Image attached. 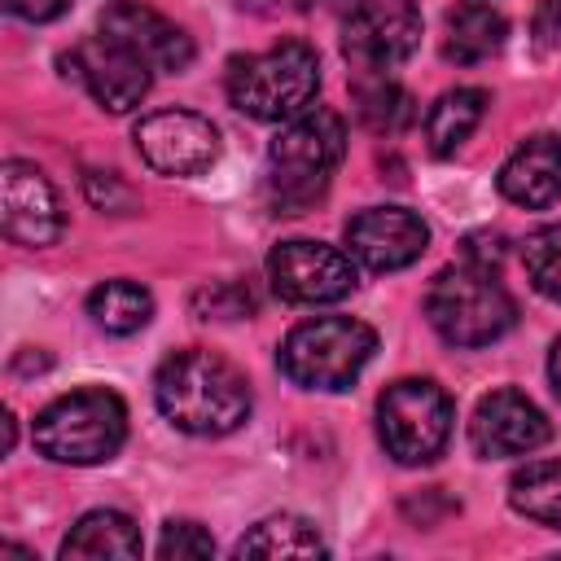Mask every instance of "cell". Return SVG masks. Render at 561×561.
Wrapping results in <instances>:
<instances>
[{"instance_id":"obj_4","label":"cell","mask_w":561,"mask_h":561,"mask_svg":"<svg viewBox=\"0 0 561 561\" xmlns=\"http://www.w3.org/2000/svg\"><path fill=\"white\" fill-rule=\"evenodd\" d=\"M425 316H430L434 333L451 346H491L495 337H504L513 329L517 302L491 267L460 259L430 280Z\"/></svg>"},{"instance_id":"obj_18","label":"cell","mask_w":561,"mask_h":561,"mask_svg":"<svg viewBox=\"0 0 561 561\" xmlns=\"http://www.w3.org/2000/svg\"><path fill=\"white\" fill-rule=\"evenodd\" d=\"M504 35H508V22L500 9L491 4H456L447 13V35H443V57L456 61V66H478L486 57H495L504 48Z\"/></svg>"},{"instance_id":"obj_10","label":"cell","mask_w":561,"mask_h":561,"mask_svg":"<svg viewBox=\"0 0 561 561\" xmlns=\"http://www.w3.org/2000/svg\"><path fill=\"white\" fill-rule=\"evenodd\" d=\"M61 75L66 79H79L88 88V96L110 110V114H127L136 110L145 96H149V83H153V70L123 44H114L110 35L96 31V39H83L75 44L70 53L57 57Z\"/></svg>"},{"instance_id":"obj_22","label":"cell","mask_w":561,"mask_h":561,"mask_svg":"<svg viewBox=\"0 0 561 561\" xmlns=\"http://www.w3.org/2000/svg\"><path fill=\"white\" fill-rule=\"evenodd\" d=\"M508 504L548 526L561 530V460H530L508 478Z\"/></svg>"},{"instance_id":"obj_8","label":"cell","mask_w":561,"mask_h":561,"mask_svg":"<svg viewBox=\"0 0 561 561\" xmlns=\"http://www.w3.org/2000/svg\"><path fill=\"white\" fill-rule=\"evenodd\" d=\"M421 48L416 0H359L342 26V53L359 75H386Z\"/></svg>"},{"instance_id":"obj_31","label":"cell","mask_w":561,"mask_h":561,"mask_svg":"<svg viewBox=\"0 0 561 561\" xmlns=\"http://www.w3.org/2000/svg\"><path fill=\"white\" fill-rule=\"evenodd\" d=\"M548 381H552V390L561 399V337L552 342V355H548Z\"/></svg>"},{"instance_id":"obj_7","label":"cell","mask_w":561,"mask_h":561,"mask_svg":"<svg viewBox=\"0 0 561 561\" xmlns=\"http://www.w3.org/2000/svg\"><path fill=\"white\" fill-rule=\"evenodd\" d=\"M451 399L430 377H399L377 399V438L399 465H430L451 438Z\"/></svg>"},{"instance_id":"obj_27","label":"cell","mask_w":561,"mask_h":561,"mask_svg":"<svg viewBox=\"0 0 561 561\" xmlns=\"http://www.w3.org/2000/svg\"><path fill=\"white\" fill-rule=\"evenodd\" d=\"M83 193L96 210H110V215H127L136 206V193L114 175V171H88L83 175Z\"/></svg>"},{"instance_id":"obj_1","label":"cell","mask_w":561,"mask_h":561,"mask_svg":"<svg viewBox=\"0 0 561 561\" xmlns=\"http://www.w3.org/2000/svg\"><path fill=\"white\" fill-rule=\"evenodd\" d=\"M153 403L158 412L197 438H219L245 425L250 416V386L224 355L206 346L171 351L153 373Z\"/></svg>"},{"instance_id":"obj_6","label":"cell","mask_w":561,"mask_h":561,"mask_svg":"<svg viewBox=\"0 0 561 561\" xmlns=\"http://www.w3.org/2000/svg\"><path fill=\"white\" fill-rule=\"evenodd\" d=\"M377 351V333L351 316H316L285 333L276 359L302 390H346Z\"/></svg>"},{"instance_id":"obj_15","label":"cell","mask_w":561,"mask_h":561,"mask_svg":"<svg viewBox=\"0 0 561 561\" xmlns=\"http://www.w3.org/2000/svg\"><path fill=\"white\" fill-rule=\"evenodd\" d=\"M96 31L131 48L149 70H162V75H180L193 61V39L171 18H162L140 0H114L110 9H101Z\"/></svg>"},{"instance_id":"obj_30","label":"cell","mask_w":561,"mask_h":561,"mask_svg":"<svg viewBox=\"0 0 561 561\" xmlns=\"http://www.w3.org/2000/svg\"><path fill=\"white\" fill-rule=\"evenodd\" d=\"M0 4H4V13L22 18V22H53L70 9V0H0Z\"/></svg>"},{"instance_id":"obj_2","label":"cell","mask_w":561,"mask_h":561,"mask_svg":"<svg viewBox=\"0 0 561 561\" xmlns=\"http://www.w3.org/2000/svg\"><path fill=\"white\" fill-rule=\"evenodd\" d=\"M224 88L232 110L259 123H289L307 114L320 92V57L307 39H280L263 53L232 57Z\"/></svg>"},{"instance_id":"obj_14","label":"cell","mask_w":561,"mask_h":561,"mask_svg":"<svg viewBox=\"0 0 561 561\" xmlns=\"http://www.w3.org/2000/svg\"><path fill=\"white\" fill-rule=\"evenodd\" d=\"M430 245V228L408 206H368L346 224V250L368 272H399Z\"/></svg>"},{"instance_id":"obj_29","label":"cell","mask_w":561,"mask_h":561,"mask_svg":"<svg viewBox=\"0 0 561 561\" xmlns=\"http://www.w3.org/2000/svg\"><path fill=\"white\" fill-rule=\"evenodd\" d=\"M530 35H535V48L539 53L561 48V0H539L535 22H530Z\"/></svg>"},{"instance_id":"obj_9","label":"cell","mask_w":561,"mask_h":561,"mask_svg":"<svg viewBox=\"0 0 561 561\" xmlns=\"http://www.w3.org/2000/svg\"><path fill=\"white\" fill-rule=\"evenodd\" d=\"M267 280L285 302L324 307V302H342L355 289V259L351 250H337L329 241L294 237L267 254Z\"/></svg>"},{"instance_id":"obj_20","label":"cell","mask_w":561,"mask_h":561,"mask_svg":"<svg viewBox=\"0 0 561 561\" xmlns=\"http://www.w3.org/2000/svg\"><path fill=\"white\" fill-rule=\"evenodd\" d=\"M232 552L237 557H324V539H320V530L307 517L276 513V517L254 522L237 539Z\"/></svg>"},{"instance_id":"obj_17","label":"cell","mask_w":561,"mask_h":561,"mask_svg":"<svg viewBox=\"0 0 561 561\" xmlns=\"http://www.w3.org/2000/svg\"><path fill=\"white\" fill-rule=\"evenodd\" d=\"M66 561L75 557H83V561H101V557H123V561H131V557H140L145 552V539H140V526L127 517V513H118V508H92V513H83L70 530H66V539H61V548H57Z\"/></svg>"},{"instance_id":"obj_19","label":"cell","mask_w":561,"mask_h":561,"mask_svg":"<svg viewBox=\"0 0 561 561\" xmlns=\"http://www.w3.org/2000/svg\"><path fill=\"white\" fill-rule=\"evenodd\" d=\"M482 114H486V92L482 88H451V92H443L430 105V114H425V145H430V153L434 158L456 153L473 136Z\"/></svg>"},{"instance_id":"obj_13","label":"cell","mask_w":561,"mask_h":561,"mask_svg":"<svg viewBox=\"0 0 561 561\" xmlns=\"http://www.w3.org/2000/svg\"><path fill=\"white\" fill-rule=\"evenodd\" d=\"M552 438L548 416L522 394V390H491L478 399L469 416V447L482 460H504V456H530Z\"/></svg>"},{"instance_id":"obj_23","label":"cell","mask_w":561,"mask_h":561,"mask_svg":"<svg viewBox=\"0 0 561 561\" xmlns=\"http://www.w3.org/2000/svg\"><path fill=\"white\" fill-rule=\"evenodd\" d=\"M355 114L368 131L377 136H399L412 118H416V105L408 96V88H399L394 79L386 75H364L355 83Z\"/></svg>"},{"instance_id":"obj_21","label":"cell","mask_w":561,"mask_h":561,"mask_svg":"<svg viewBox=\"0 0 561 561\" xmlns=\"http://www.w3.org/2000/svg\"><path fill=\"white\" fill-rule=\"evenodd\" d=\"M88 316L96 329L114 333V337H127V333H140L153 316V294L136 280H101L92 294H88Z\"/></svg>"},{"instance_id":"obj_26","label":"cell","mask_w":561,"mask_h":561,"mask_svg":"<svg viewBox=\"0 0 561 561\" xmlns=\"http://www.w3.org/2000/svg\"><path fill=\"white\" fill-rule=\"evenodd\" d=\"M215 552V539L202 522H188V517H171L162 526V539H158V557H210Z\"/></svg>"},{"instance_id":"obj_25","label":"cell","mask_w":561,"mask_h":561,"mask_svg":"<svg viewBox=\"0 0 561 561\" xmlns=\"http://www.w3.org/2000/svg\"><path fill=\"white\" fill-rule=\"evenodd\" d=\"M193 311H197V320H241L254 311V298L237 280H215L193 294Z\"/></svg>"},{"instance_id":"obj_3","label":"cell","mask_w":561,"mask_h":561,"mask_svg":"<svg viewBox=\"0 0 561 561\" xmlns=\"http://www.w3.org/2000/svg\"><path fill=\"white\" fill-rule=\"evenodd\" d=\"M346 153V123L342 114L311 105L307 114L289 118L276 140L267 145V184L280 215H302L316 206Z\"/></svg>"},{"instance_id":"obj_12","label":"cell","mask_w":561,"mask_h":561,"mask_svg":"<svg viewBox=\"0 0 561 561\" xmlns=\"http://www.w3.org/2000/svg\"><path fill=\"white\" fill-rule=\"evenodd\" d=\"M0 232L13 245L44 250L61 237V202L35 162L9 158L0 167Z\"/></svg>"},{"instance_id":"obj_24","label":"cell","mask_w":561,"mask_h":561,"mask_svg":"<svg viewBox=\"0 0 561 561\" xmlns=\"http://www.w3.org/2000/svg\"><path fill=\"white\" fill-rule=\"evenodd\" d=\"M522 267L530 276V285L561 302V224H548V228H535L522 245Z\"/></svg>"},{"instance_id":"obj_11","label":"cell","mask_w":561,"mask_h":561,"mask_svg":"<svg viewBox=\"0 0 561 561\" xmlns=\"http://www.w3.org/2000/svg\"><path fill=\"white\" fill-rule=\"evenodd\" d=\"M136 153L158 175H202L219 158V131L197 110H158L145 114L131 131Z\"/></svg>"},{"instance_id":"obj_5","label":"cell","mask_w":561,"mask_h":561,"mask_svg":"<svg viewBox=\"0 0 561 561\" xmlns=\"http://www.w3.org/2000/svg\"><path fill=\"white\" fill-rule=\"evenodd\" d=\"M127 438V403L105 386L57 394L35 416V447L57 465L114 460Z\"/></svg>"},{"instance_id":"obj_28","label":"cell","mask_w":561,"mask_h":561,"mask_svg":"<svg viewBox=\"0 0 561 561\" xmlns=\"http://www.w3.org/2000/svg\"><path fill=\"white\" fill-rule=\"evenodd\" d=\"M460 259L495 272L500 259H504V237H500V232H469V237L460 241Z\"/></svg>"},{"instance_id":"obj_16","label":"cell","mask_w":561,"mask_h":561,"mask_svg":"<svg viewBox=\"0 0 561 561\" xmlns=\"http://www.w3.org/2000/svg\"><path fill=\"white\" fill-rule=\"evenodd\" d=\"M495 184L513 206H526V210H543L561 202V136L557 131L526 136L504 158Z\"/></svg>"}]
</instances>
